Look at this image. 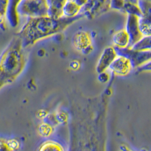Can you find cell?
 I'll return each mask as SVG.
<instances>
[{
	"label": "cell",
	"mask_w": 151,
	"mask_h": 151,
	"mask_svg": "<svg viewBox=\"0 0 151 151\" xmlns=\"http://www.w3.org/2000/svg\"><path fill=\"white\" fill-rule=\"evenodd\" d=\"M123 12L126 13L130 15L137 16L138 17H142V12H141V9L138 6V4L131 3V2H125L123 8Z\"/></svg>",
	"instance_id": "obj_14"
},
{
	"label": "cell",
	"mask_w": 151,
	"mask_h": 151,
	"mask_svg": "<svg viewBox=\"0 0 151 151\" xmlns=\"http://www.w3.org/2000/svg\"><path fill=\"white\" fill-rule=\"evenodd\" d=\"M19 17H38L48 16L47 0H21L17 9Z\"/></svg>",
	"instance_id": "obj_3"
},
{
	"label": "cell",
	"mask_w": 151,
	"mask_h": 151,
	"mask_svg": "<svg viewBox=\"0 0 151 151\" xmlns=\"http://www.w3.org/2000/svg\"><path fill=\"white\" fill-rule=\"evenodd\" d=\"M109 69L115 75L125 76L132 72L133 67L131 64V61L127 58L118 55L114 61L112 63Z\"/></svg>",
	"instance_id": "obj_9"
},
{
	"label": "cell",
	"mask_w": 151,
	"mask_h": 151,
	"mask_svg": "<svg viewBox=\"0 0 151 151\" xmlns=\"http://www.w3.org/2000/svg\"><path fill=\"white\" fill-rule=\"evenodd\" d=\"M110 9V0H88L82 8L81 14L89 19L98 17Z\"/></svg>",
	"instance_id": "obj_5"
},
{
	"label": "cell",
	"mask_w": 151,
	"mask_h": 151,
	"mask_svg": "<svg viewBox=\"0 0 151 151\" xmlns=\"http://www.w3.org/2000/svg\"><path fill=\"white\" fill-rule=\"evenodd\" d=\"M125 2V0H110V9H114L123 12Z\"/></svg>",
	"instance_id": "obj_19"
},
{
	"label": "cell",
	"mask_w": 151,
	"mask_h": 151,
	"mask_svg": "<svg viewBox=\"0 0 151 151\" xmlns=\"http://www.w3.org/2000/svg\"><path fill=\"white\" fill-rule=\"evenodd\" d=\"M73 44L76 49L84 54H88L92 51V41L91 35L87 31H79L73 38Z\"/></svg>",
	"instance_id": "obj_8"
},
{
	"label": "cell",
	"mask_w": 151,
	"mask_h": 151,
	"mask_svg": "<svg viewBox=\"0 0 151 151\" xmlns=\"http://www.w3.org/2000/svg\"><path fill=\"white\" fill-rule=\"evenodd\" d=\"M0 141H1V139H0Z\"/></svg>",
	"instance_id": "obj_26"
},
{
	"label": "cell",
	"mask_w": 151,
	"mask_h": 151,
	"mask_svg": "<svg viewBox=\"0 0 151 151\" xmlns=\"http://www.w3.org/2000/svg\"><path fill=\"white\" fill-rule=\"evenodd\" d=\"M8 4H9V0H0V15L5 17L6 12H7Z\"/></svg>",
	"instance_id": "obj_21"
},
{
	"label": "cell",
	"mask_w": 151,
	"mask_h": 151,
	"mask_svg": "<svg viewBox=\"0 0 151 151\" xmlns=\"http://www.w3.org/2000/svg\"><path fill=\"white\" fill-rule=\"evenodd\" d=\"M81 10L82 7L75 3L73 0H67L63 8L62 13L64 17H75L80 14Z\"/></svg>",
	"instance_id": "obj_13"
},
{
	"label": "cell",
	"mask_w": 151,
	"mask_h": 151,
	"mask_svg": "<svg viewBox=\"0 0 151 151\" xmlns=\"http://www.w3.org/2000/svg\"><path fill=\"white\" fill-rule=\"evenodd\" d=\"M118 56L116 51L113 46H108L104 49L96 66V71L98 74L106 72L114 60Z\"/></svg>",
	"instance_id": "obj_7"
},
{
	"label": "cell",
	"mask_w": 151,
	"mask_h": 151,
	"mask_svg": "<svg viewBox=\"0 0 151 151\" xmlns=\"http://www.w3.org/2000/svg\"><path fill=\"white\" fill-rule=\"evenodd\" d=\"M38 151H64L63 147L53 141H47L42 143Z\"/></svg>",
	"instance_id": "obj_15"
},
{
	"label": "cell",
	"mask_w": 151,
	"mask_h": 151,
	"mask_svg": "<svg viewBox=\"0 0 151 151\" xmlns=\"http://www.w3.org/2000/svg\"><path fill=\"white\" fill-rule=\"evenodd\" d=\"M21 1V0H9L5 17L12 27H16L19 24L20 17L17 14V9Z\"/></svg>",
	"instance_id": "obj_10"
},
{
	"label": "cell",
	"mask_w": 151,
	"mask_h": 151,
	"mask_svg": "<svg viewBox=\"0 0 151 151\" xmlns=\"http://www.w3.org/2000/svg\"><path fill=\"white\" fill-rule=\"evenodd\" d=\"M118 55L127 58L131 61L133 69H137L151 60V50L138 51L128 47L125 48H116Z\"/></svg>",
	"instance_id": "obj_4"
},
{
	"label": "cell",
	"mask_w": 151,
	"mask_h": 151,
	"mask_svg": "<svg viewBox=\"0 0 151 151\" xmlns=\"http://www.w3.org/2000/svg\"><path fill=\"white\" fill-rule=\"evenodd\" d=\"M121 148H122V151H132V150H129V148H127V147H125V146H122Z\"/></svg>",
	"instance_id": "obj_25"
},
{
	"label": "cell",
	"mask_w": 151,
	"mask_h": 151,
	"mask_svg": "<svg viewBox=\"0 0 151 151\" xmlns=\"http://www.w3.org/2000/svg\"><path fill=\"white\" fill-rule=\"evenodd\" d=\"M83 17L84 16L81 14L75 17L54 18L49 16L30 17L27 18L17 36L21 40L23 47L26 48L42 39L61 33Z\"/></svg>",
	"instance_id": "obj_1"
},
{
	"label": "cell",
	"mask_w": 151,
	"mask_h": 151,
	"mask_svg": "<svg viewBox=\"0 0 151 151\" xmlns=\"http://www.w3.org/2000/svg\"><path fill=\"white\" fill-rule=\"evenodd\" d=\"M139 18L140 17L134 15H130V14L127 15L125 29L129 34L130 39V44H129L130 48L135 45L137 42H139L144 37L140 30Z\"/></svg>",
	"instance_id": "obj_6"
},
{
	"label": "cell",
	"mask_w": 151,
	"mask_h": 151,
	"mask_svg": "<svg viewBox=\"0 0 151 151\" xmlns=\"http://www.w3.org/2000/svg\"><path fill=\"white\" fill-rule=\"evenodd\" d=\"M67 1V0H47L48 6V16L54 18L64 17L62 10Z\"/></svg>",
	"instance_id": "obj_12"
},
{
	"label": "cell",
	"mask_w": 151,
	"mask_h": 151,
	"mask_svg": "<svg viewBox=\"0 0 151 151\" xmlns=\"http://www.w3.org/2000/svg\"><path fill=\"white\" fill-rule=\"evenodd\" d=\"M136 72L137 73H147L151 72V60L147 62L146 64H144V65L141 66L140 67L136 69Z\"/></svg>",
	"instance_id": "obj_20"
},
{
	"label": "cell",
	"mask_w": 151,
	"mask_h": 151,
	"mask_svg": "<svg viewBox=\"0 0 151 151\" xmlns=\"http://www.w3.org/2000/svg\"><path fill=\"white\" fill-rule=\"evenodd\" d=\"M27 63L25 48L17 36L0 55V88L16 80Z\"/></svg>",
	"instance_id": "obj_2"
},
{
	"label": "cell",
	"mask_w": 151,
	"mask_h": 151,
	"mask_svg": "<svg viewBox=\"0 0 151 151\" xmlns=\"http://www.w3.org/2000/svg\"><path fill=\"white\" fill-rule=\"evenodd\" d=\"M139 27L144 36H151V21L144 17L139 18Z\"/></svg>",
	"instance_id": "obj_18"
},
{
	"label": "cell",
	"mask_w": 151,
	"mask_h": 151,
	"mask_svg": "<svg viewBox=\"0 0 151 151\" xmlns=\"http://www.w3.org/2000/svg\"><path fill=\"white\" fill-rule=\"evenodd\" d=\"M131 48L134 50H138V51L151 50V36H144L139 42H137L135 45Z\"/></svg>",
	"instance_id": "obj_16"
},
{
	"label": "cell",
	"mask_w": 151,
	"mask_h": 151,
	"mask_svg": "<svg viewBox=\"0 0 151 151\" xmlns=\"http://www.w3.org/2000/svg\"><path fill=\"white\" fill-rule=\"evenodd\" d=\"M125 2H131V3H134V4H138V2L139 0H125Z\"/></svg>",
	"instance_id": "obj_24"
},
{
	"label": "cell",
	"mask_w": 151,
	"mask_h": 151,
	"mask_svg": "<svg viewBox=\"0 0 151 151\" xmlns=\"http://www.w3.org/2000/svg\"><path fill=\"white\" fill-rule=\"evenodd\" d=\"M113 46L116 48H125L129 47L130 39L128 33L125 29L116 31L113 33Z\"/></svg>",
	"instance_id": "obj_11"
},
{
	"label": "cell",
	"mask_w": 151,
	"mask_h": 151,
	"mask_svg": "<svg viewBox=\"0 0 151 151\" xmlns=\"http://www.w3.org/2000/svg\"><path fill=\"white\" fill-rule=\"evenodd\" d=\"M75 3L77 4L79 6L83 8L85 5L86 4V2H88V0H73Z\"/></svg>",
	"instance_id": "obj_23"
},
{
	"label": "cell",
	"mask_w": 151,
	"mask_h": 151,
	"mask_svg": "<svg viewBox=\"0 0 151 151\" xmlns=\"http://www.w3.org/2000/svg\"><path fill=\"white\" fill-rule=\"evenodd\" d=\"M0 151H14L10 146L9 143L5 141H0Z\"/></svg>",
	"instance_id": "obj_22"
},
{
	"label": "cell",
	"mask_w": 151,
	"mask_h": 151,
	"mask_svg": "<svg viewBox=\"0 0 151 151\" xmlns=\"http://www.w3.org/2000/svg\"><path fill=\"white\" fill-rule=\"evenodd\" d=\"M138 6L142 12V17L151 21V2L147 0H139Z\"/></svg>",
	"instance_id": "obj_17"
}]
</instances>
